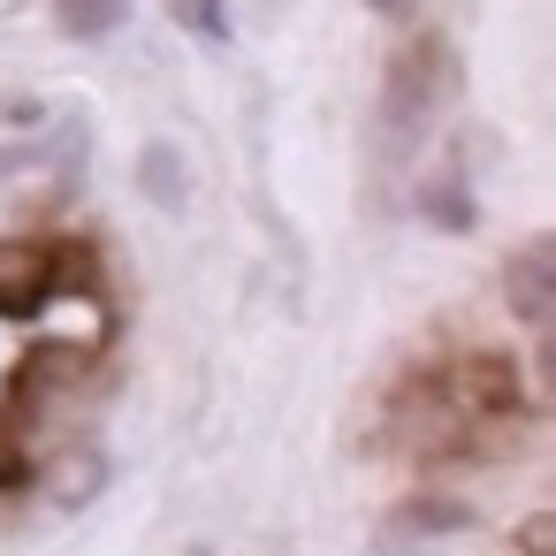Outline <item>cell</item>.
Wrapping results in <instances>:
<instances>
[{
    "mask_svg": "<svg viewBox=\"0 0 556 556\" xmlns=\"http://www.w3.org/2000/svg\"><path fill=\"white\" fill-rule=\"evenodd\" d=\"M100 480H108V465H100V457H77V472H62V480H54V495L77 510V503H92V495H100Z\"/></svg>",
    "mask_w": 556,
    "mask_h": 556,
    "instance_id": "30bf717a",
    "label": "cell"
},
{
    "mask_svg": "<svg viewBox=\"0 0 556 556\" xmlns=\"http://www.w3.org/2000/svg\"><path fill=\"white\" fill-rule=\"evenodd\" d=\"M39 115H47V108H39L31 92H0V130H39Z\"/></svg>",
    "mask_w": 556,
    "mask_h": 556,
    "instance_id": "7c38bea8",
    "label": "cell"
},
{
    "mask_svg": "<svg viewBox=\"0 0 556 556\" xmlns=\"http://www.w3.org/2000/svg\"><path fill=\"white\" fill-rule=\"evenodd\" d=\"M100 282L85 252L62 244H31V237H0V320H39L62 290Z\"/></svg>",
    "mask_w": 556,
    "mask_h": 556,
    "instance_id": "3957f363",
    "label": "cell"
},
{
    "mask_svg": "<svg viewBox=\"0 0 556 556\" xmlns=\"http://www.w3.org/2000/svg\"><path fill=\"white\" fill-rule=\"evenodd\" d=\"M465 526H472V510H465L457 495H434V488H427V495H404V503L374 526V548H381V556H427L434 541H457Z\"/></svg>",
    "mask_w": 556,
    "mask_h": 556,
    "instance_id": "277c9868",
    "label": "cell"
},
{
    "mask_svg": "<svg viewBox=\"0 0 556 556\" xmlns=\"http://www.w3.org/2000/svg\"><path fill=\"white\" fill-rule=\"evenodd\" d=\"M138 191H146L161 214H184V206H191V161H184L176 138H153V146L138 153Z\"/></svg>",
    "mask_w": 556,
    "mask_h": 556,
    "instance_id": "52a82bcc",
    "label": "cell"
},
{
    "mask_svg": "<svg viewBox=\"0 0 556 556\" xmlns=\"http://www.w3.org/2000/svg\"><path fill=\"white\" fill-rule=\"evenodd\" d=\"M518 556H556V518H548V510H533V518L518 526Z\"/></svg>",
    "mask_w": 556,
    "mask_h": 556,
    "instance_id": "8fae6325",
    "label": "cell"
},
{
    "mask_svg": "<svg viewBox=\"0 0 556 556\" xmlns=\"http://www.w3.org/2000/svg\"><path fill=\"white\" fill-rule=\"evenodd\" d=\"M168 16L206 47H229V0H168Z\"/></svg>",
    "mask_w": 556,
    "mask_h": 556,
    "instance_id": "9c48e42d",
    "label": "cell"
},
{
    "mask_svg": "<svg viewBox=\"0 0 556 556\" xmlns=\"http://www.w3.org/2000/svg\"><path fill=\"white\" fill-rule=\"evenodd\" d=\"M366 9H374L381 24H412V9H419V0H366Z\"/></svg>",
    "mask_w": 556,
    "mask_h": 556,
    "instance_id": "5bb4252c",
    "label": "cell"
},
{
    "mask_svg": "<svg viewBox=\"0 0 556 556\" xmlns=\"http://www.w3.org/2000/svg\"><path fill=\"white\" fill-rule=\"evenodd\" d=\"M526 389L510 358L495 351H457L442 366H412L389 396V450L412 465H450V457H488L526 427Z\"/></svg>",
    "mask_w": 556,
    "mask_h": 556,
    "instance_id": "6da1fadb",
    "label": "cell"
},
{
    "mask_svg": "<svg viewBox=\"0 0 556 556\" xmlns=\"http://www.w3.org/2000/svg\"><path fill=\"white\" fill-rule=\"evenodd\" d=\"M503 305L541 336L548 313H556V237H526L510 260H503Z\"/></svg>",
    "mask_w": 556,
    "mask_h": 556,
    "instance_id": "5b68a950",
    "label": "cell"
},
{
    "mask_svg": "<svg viewBox=\"0 0 556 556\" xmlns=\"http://www.w3.org/2000/svg\"><path fill=\"white\" fill-rule=\"evenodd\" d=\"M123 16H130V0H54L62 39H108Z\"/></svg>",
    "mask_w": 556,
    "mask_h": 556,
    "instance_id": "ba28073f",
    "label": "cell"
},
{
    "mask_svg": "<svg viewBox=\"0 0 556 556\" xmlns=\"http://www.w3.org/2000/svg\"><path fill=\"white\" fill-rule=\"evenodd\" d=\"M31 161H39V146H31V138H16V146H0V184H9L16 168H31Z\"/></svg>",
    "mask_w": 556,
    "mask_h": 556,
    "instance_id": "4fadbf2b",
    "label": "cell"
},
{
    "mask_svg": "<svg viewBox=\"0 0 556 556\" xmlns=\"http://www.w3.org/2000/svg\"><path fill=\"white\" fill-rule=\"evenodd\" d=\"M450 100H457V54H450V39L442 31H412L389 54V77H381V153L412 161L434 138V123H442Z\"/></svg>",
    "mask_w": 556,
    "mask_h": 556,
    "instance_id": "7a4b0ae2",
    "label": "cell"
},
{
    "mask_svg": "<svg viewBox=\"0 0 556 556\" xmlns=\"http://www.w3.org/2000/svg\"><path fill=\"white\" fill-rule=\"evenodd\" d=\"M191 556H199V548H191Z\"/></svg>",
    "mask_w": 556,
    "mask_h": 556,
    "instance_id": "9a60e30c",
    "label": "cell"
},
{
    "mask_svg": "<svg viewBox=\"0 0 556 556\" xmlns=\"http://www.w3.org/2000/svg\"><path fill=\"white\" fill-rule=\"evenodd\" d=\"M419 214H427L434 229H450V237H465V229L480 222V199H472V184H465L457 161H434V168L419 176Z\"/></svg>",
    "mask_w": 556,
    "mask_h": 556,
    "instance_id": "8992f818",
    "label": "cell"
}]
</instances>
